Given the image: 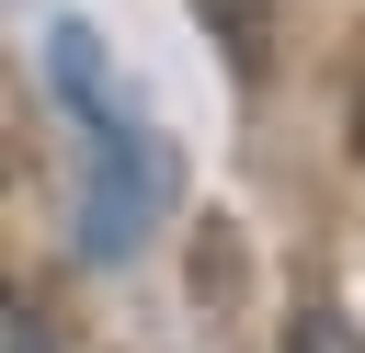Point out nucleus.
Segmentation results:
<instances>
[{"instance_id":"obj_1","label":"nucleus","mask_w":365,"mask_h":353,"mask_svg":"<svg viewBox=\"0 0 365 353\" xmlns=\"http://www.w3.org/2000/svg\"><path fill=\"white\" fill-rule=\"evenodd\" d=\"M46 91H57L68 137H80V262H125L171 205V148L148 125V91L114 68V46L91 23L46 34Z\"/></svg>"},{"instance_id":"obj_2","label":"nucleus","mask_w":365,"mask_h":353,"mask_svg":"<svg viewBox=\"0 0 365 353\" xmlns=\"http://www.w3.org/2000/svg\"><path fill=\"white\" fill-rule=\"evenodd\" d=\"M285 353H365V319H342V307L319 296V307H308V319L285 330Z\"/></svg>"},{"instance_id":"obj_3","label":"nucleus","mask_w":365,"mask_h":353,"mask_svg":"<svg viewBox=\"0 0 365 353\" xmlns=\"http://www.w3.org/2000/svg\"><path fill=\"white\" fill-rule=\"evenodd\" d=\"M205 11H217V46H228L240 68H262V11H251V0H205Z\"/></svg>"},{"instance_id":"obj_4","label":"nucleus","mask_w":365,"mask_h":353,"mask_svg":"<svg viewBox=\"0 0 365 353\" xmlns=\"http://www.w3.org/2000/svg\"><path fill=\"white\" fill-rule=\"evenodd\" d=\"M11 353H57V330H46V307H34V296H11Z\"/></svg>"},{"instance_id":"obj_5","label":"nucleus","mask_w":365,"mask_h":353,"mask_svg":"<svg viewBox=\"0 0 365 353\" xmlns=\"http://www.w3.org/2000/svg\"><path fill=\"white\" fill-rule=\"evenodd\" d=\"M354 159H365V80H354Z\"/></svg>"}]
</instances>
